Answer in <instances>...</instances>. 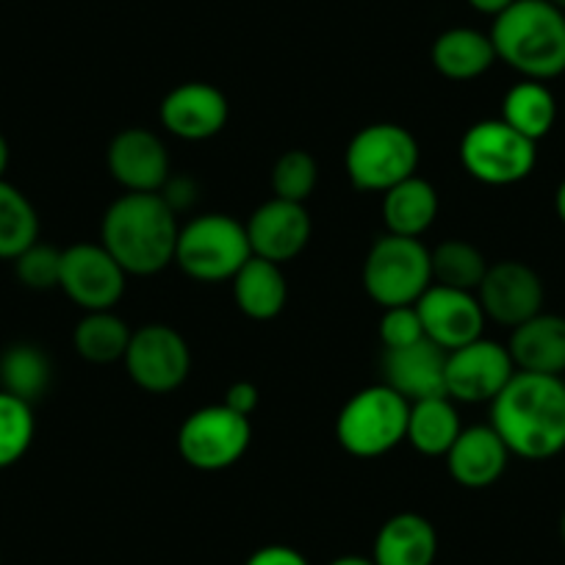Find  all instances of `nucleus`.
Listing matches in <instances>:
<instances>
[{
  "instance_id": "f3484780",
  "label": "nucleus",
  "mask_w": 565,
  "mask_h": 565,
  "mask_svg": "<svg viewBox=\"0 0 565 565\" xmlns=\"http://www.w3.org/2000/svg\"><path fill=\"white\" fill-rule=\"evenodd\" d=\"M159 114L161 125L178 139L205 141L225 128L231 108H227L225 95L216 86L203 84V81H189V84L175 86L161 100Z\"/></svg>"
},
{
  "instance_id": "f03ea898",
  "label": "nucleus",
  "mask_w": 565,
  "mask_h": 565,
  "mask_svg": "<svg viewBox=\"0 0 565 565\" xmlns=\"http://www.w3.org/2000/svg\"><path fill=\"white\" fill-rule=\"evenodd\" d=\"M178 214L159 192H125L103 214L100 244L128 275H156L175 260Z\"/></svg>"
},
{
  "instance_id": "9d476101",
  "label": "nucleus",
  "mask_w": 565,
  "mask_h": 565,
  "mask_svg": "<svg viewBox=\"0 0 565 565\" xmlns=\"http://www.w3.org/2000/svg\"><path fill=\"white\" fill-rule=\"evenodd\" d=\"M128 377L148 394H170L181 388L192 369V352L186 339L170 324H141L130 333L125 352Z\"/></svg>"
},
{
  "instance_id": "ddd939ff",
  "label": "nucleus",
  "mask_w": 565,
  "mask_h": 565,
  "mask_svg": "<svg viewBox=\"0 0 565 565\" xmlns=\"http://www.w3.org/2000/svg\"><path fill=\"white\" fill-rule=\"evenodd\" d=\"M477 300L486 319H493L504 328H519L543 311V280L532 266L521 260H499L488 266L477 289Z\"/></svg>"
},
{
  "instance_id": "c85d7f7f",
  "label": "nucleus",
  "mask_w": 565,
  "mask_h": 565,
  "mask_svg": "<svg viewBox=\"0 0 565 565\" xmlns=\"http://www.w3.org/2000/svg\"><path fill=\"white\" fill-rule=\"evenodd\" d=\"M430 266H433V282L447 286V289H460L477 295L482 277L488 271V260L480 249L463 238H447L430 249Z\"/></svg>"
},
{
  "instance_id": "1a4fd4ad",
  "label": "nucleus",
  "mask_w": 565,
  "mask_h": 565,
  "mask_svg": "<svg viewBox=\"0 0 565 565\" xmlns=\"http://www.w3.org/2000/svg\"><path fill=\"white\" fill-rule=\"evenodd\" d=\"M253 441V424L227 405H209L189 413L178 433V452L192 469L222 471L236 466Z\"/></svg>"
},
{
  "instance_id": "dca6fc26",
  "label": "nucleus",
  "mask_w": 565,
  "mask_h": 565,
  "mask_svg": "<svg viewBox=\"0 0 565 565\" xmlns=\"http://www.w3.org/2000/svg\"><path fill=\"white\" fill-rule=\"evenodd\" d=\"M108 172L125 192H161L170 172L164 141L148 128H125L108 145Z\"/></svg>"
},
{
  "instance_id": "58836bf2",
  "label": "nucleus",
  "mask_w": 565,
  "mask_h": 565,
  "mask_svg": "<svg viewBox=\"0 0 565 565\" xmlns=\"http://www.w3.org/2000/svg\"><path fill=\"white\" fill-rule=\"evenodd\" d=\"M330 565H374V559L361 557V554H344V557H335Z\"/></svg>"
},
{
  "instance_id": "ea45409f",
  "label": "nucleus",
  "mask_w": 565,
  "mask_h": 565,
  "mask_svg": "<svg viewBox=\"0 0 565 565\" xmlns=\"http://www.w3.org/2000/svg\"><path fill=\"white\" fill-rule=\"evenodd\" d=\"M554 211H557L559 222H563V225H565V181L559 183L557 192H554Z\"/></svg>"
},
{
  "instance_id": "aec40b11",
  "label": "nucleus",
  "mask_w": 565,
  "mask_h": 565,
  "mask_svg": "<svg viewBox=\"0 0 565 565\" xmlns=\"http://www.w3.org/2000/svg\"><path fill=\"white\" fill-rule=\"evenodd\" d=\"M519 372L552 374L563 377L565 372V319L554 313H537L524 324L513 328L508 344Z\"/></svg>"
},
{
  "instance_id": "79ce46f5",
  "label": "nucleus",
  "mask_w": 565,
  "mask_h": 565,
  "mask_svg": "<svg viewBox=\"0 0 565 565\" xmlns=\"http://www.w3.org/2000/svg\"><path fill=\"white\" fill-rule=\"evenodd\" d=\"M548 3H552L554 9H559V12L565 14V0H548Z\"/></svg>"
},
{
  "instance_id": "37998d69",
  "label": "nucleus",
  "mask_w": 565,
  "mask_h": 565,
  "mask_svg": "<svg viewBox=\"0 0 565 565\" xmlns=\"http://www.w3.org/2000/svg\"><path fill=\"white\" fill-rule=\"evenodd\" d=\"M559 535H563V543H565V510H563V519H559Z\"/></svg>"
},
{
  "instance_id": "c756f323",
  "label": "nucleus",
  "mask_w": 565,
  "mask_h": 565,
  "mask_svg": "<svg viewBox=\"0 0 565 565\" xmlns=\"http://www.w3.org/2000/svg\"><path fill=\"white\" fill-rule=\"evenodd\" d=\"M34 242H40L36 209L18 186L0 181V260H14Z\"/></svg>"
},
{
  "instance_id": "2f4dec72",
  "label": "nucleus",
  "mask_w": 565,
  "mask_h": 565,
  "mask_svg": "<svg viewBox=\"0 0 565 565\" xmlns=\"http://www.w3.org/2000/svg\"><path fill=\"white\" fill-rule=\"evenodd\" d=\"M319 181V167L308 150H289L271 167V192L289 203H306Z\"/></svg>"
},
{
  "instance_id": "9b49d317",
  "label": "nucleus",
  "mask_w": 565,
  "mask_h": 565,
  "mask_svg": "<svg viewBox=\"0 0 565 565\" xmlns=\"http://www.w3.org/2000/svg\"><path fill=\"white\" fill-rule=\"evenodd\" d=\"M128 271L103 244H73L62 249L58 289L86 311H114L125 295Z\"/></svg>"
},
{
  "instance_id": "b1692460",
  "label": "nucleus",
  "mask_w": 565,
  "mask_h": 565,
  "mask_svg": "<svg viewBox=\"0 0 565 565\" xmlns=\"http://www.w3.org/2000/svg\"><path fill=\"white\" fill-rule=\"evenodd\" d=\"M438 216V192L430 181L411 175L383 194V222L394 236L418 238Z\"/></svg>"
},
{
  "instance_id": "e433bc0d",
  "label": "nucleus",
  "mask_w": 565,
  "mask_h": 565,
  "mask_svg": "<svg viewBox=\"0 0 565 565\" xmlns=\"http://www.w3.org/2000/svg\"><path fill=\"white\" fill-rule=\"evenodd\" d=\"M222 405H227L231 411L242 413V416H253L255 407H258V388H255L253 383H247V380H238V383H233L231 388H227L225 394V402Z\"/></svg>"
},
{
  "instance_id": "423d86ee",
  "label": "nucleus",
  "mask_w": 565,
  "mask_h": 565,
  "mask_svg": "<svg viewBox=\"0 0 565 565\" xmlns=\"http://www.w3.org/2000/svg\"><path fill=\"white\" fill-rule=\"evenodd\" d=\"M418 156L422 150L411 130L396 122H374L352 136L344 167L355 189L385 194L405 178L416 175Z\"/></svg>"
},
{
  "instance_id": "5701e85b",
  "label": "nucleus",
  "mask_w": 565,
  "mask_h": 565,
  "mask_svg": "<svg viewBox=\"0 0 565 565\" xmlns=\"http://www.w3.org/2000/svg\"><path fill=\"white\" fill-rule=\"evenodd\" d=\"M433 67L449 81H475L486 75L497 62V47L491 34H482L477 29H449L438 34L433 42Z\"/></svg>"
},
{
  "instance_id": "393cba45",
  "label": "nucleus",
  "mask_w": 565,
  "mask_h": 565,
  "mask_svg": "<svg viewBox=\"0 0 565 565\" xmlns=\"http://www.w3.org/2000/svg\"><path fill=\"white\" fill-rule=\"evenodd\" d=\"M460 430L463 427H460L458 407L449 396H427V399L411 402L405 441L416 452L427 455V458L447 455Z\"/></svg>"
},
{
  "instance_id": "f8f14e48",
  "label": "nucleus",
  "mask_w": 565,
  "mask_h": 565,
  "mask_svg": "<svg viewBox=\"0 0 565 565\" xmlns=\"http://www.w3.org/2000/svg\"><path fill=\"white\" fill-rule=\"evenodd\" d=\"M515 372L519 369L508 347L491 339H477L447 352V396L466 405L493 402Z\"/></svg>"
},
{
  "instance_id": "7c9ffc66",
  "label": "nucleus",
  "mask_w": 565,
  "mask_h": 565,
  "mask_svg": "<svg viewBox=\"0 0 565 565\" xmlns=\"http://www.w3.org/2000/svg\"><path fill=\"white\" fill-rule=\"evenodd\" d=\"M36 422L31 402L0 391V469L25 458L34 441Z\"/></svg>"
},
{
  "instance_id": "a19ab883",
  "label": "nucleus",
  "mask_w": 565,
  "mask_h": 565,
  "mask_svg": "<svg viewBox=\"0 0 565 565\" xmlns=\"http://www.w3.org/2000/svg\"><path fill=\"white\" fill-rule=\"evenodd\" d=\"M7 167H9V141L7 136L0 134V181L7 175Z\"/></svg>"
},
{
  "instance_id": "473e14b6",
  "label": "nucleus",
  "mask_w": 565,
  "mask_h": 565,
  "mask_svg": "<svg viewBox=\"0 0 565 565\" xmlns=\"http://www.w3.org/2000/svg\"><path fill=\"white\" fill-rule=\"evenodd\" d=\"M14 271H18V280L23 282L25 289H58V280H62V249L34 242L14 258Z\"/></svg>"
},
{
  "instance_id": "72a5a7b5",
  "label": "nucleus",
  "mask_w": 565,
  "mask_h": 565,
  "mask_svg": "<svg viewBox=\"0 0 565 565\" xmlns=\"http://www.w3.org/2000/svg\"><path fill=\"white\" fill-rule=\"evenodd\" d=\"M422 339H427V335H424L416 306L385 308L383 319H380V341H383V350H399V347L416 344Z\"/></svg>"
},
{
  "instance_id": "a211bd4d",
  "label": "nucleus",
  "mask_w": 565,
  "mask_h": 565,
  "mask_svg": "<svg viewBox=\"0 0 565 565\" xmlns=\"http://www.w3.org/2000/svg\"><path fill=\"white\" fill-rule=\"evenodd\" d=\"M383 383L407 402L447 396V350L422 339L383 352Z\"/></svg>"
},
{
  "instance_id": "cd10ccee",
  "label": "nucleus",
  "mask_w": 565,
  "mask_h": 565,
  "mask_svg": "<svg viewBox=\"0 0 565 565\" xmlns=\"http://www.w3.org/2000/svg\"><path fill=\"white\" fill-rule=\"evenodd\" d=\"M130 333L134 330L114 311H86L84 319L75 324L73 347L84 361L114 363L122 361L128 352Z\"/></svg>"
},
{
  "instance_id": "bb28decb",
  "label": "nucleus",
  "mask_w": 565,
  "mask_h": 565,
  "mask_svg": "<svg viewBox=\"0 0 565 565\" xmlns=\"http://www.w3.org/2000/svg\"><path fill=\"white\" fill-rule=\"evenodd\" d=\"M51 372L45 350L29 341H20L0 352V391L20 396L31 405L47 391Z\"/></svg>"
},
{
  "instance_id": "f704fd0d",
  "label": "nucleus",
  "mask_w": 565,
  "mask_h": 565,
  "mask_svg": "<svg viewBox=\"0 0 565 565\" xmlns=\"http://www.w3.org/2000/svg\"><path fill=\"white\" fill-rule=\"evenodd\" d=\"M159 194L175 214H183V211H189L198 203V183L186 175H170Z\"/></svg>"
},
{
  "instance_id": "4c0bfd02",
  "label": "nucleus",
  "mask_w": 565,
  "mask_h": 565,
  "mask_svg": "<svg viewBox=\"0 0 565 565\" xmlns=\"http://www.w3.org/2000/svg\"><path fill=\"white\" fill-rule=\"evenodd\" d=\"M513 3L515 0H469V7L475 9V12L488 14V18H499V14L508 7H513Z\"/></svg>"
},
{
  "instance_id": "4be33fe9",
  "label": "nucleus",
  "mask_w": 565,
  "mask_h": 565,
  "mask_svg": "<svg viewBox=\"0 0 565 565\" xmlns=\"http://www.w3.org/2000/svg\"><path fill=\"white\" fill-rule=\"evenodd\" d=\"M231 282L238 311L255 322H269V319L280 317L286 300H289V282H286L280 264H271L258 255H253Z\"/></svg>"
},
{
  "instance_id": "f257e3e1",
  "label": "nucleus",
  "mask_w": 565,
  "mask_h": 565,
  "mask_svg": "<svg viewBox=\"0 0 565 565\" xmlns=\"http://www.w3.org/2000/svg\"><path fill=\"white\" fill-rule=\"evenodd\" d=\"M491 427L515 458L559 455L565 449V380L515 372L491 402Z\"/></svg>"
},
{
  "instance_id": "4468645a",
  "label": "nucleus",
  "mask_w": 565,
  "mask_h": 565,
  "mask_svg": "<svg viewBox=\"0 0 565 565\" xmlns=\"http://www.w3.org/2000/svg\"><path fill=\"white\" fill-rule=\"evenodd\" d=\"M416 311L422 319L424 335L441 350L452 352L482 339L486 313L471 291L447 289V286L433 282L430 289L418 297Z\"/></svg>"
},
{
  "instance_id": "a878e982",
  "label": "nucleus",
  "mask_w": 565,
  "mask_h": 565,
  "mask_svg": "<svg viewBox=\"0 0 565 565\" xmlns=\"http://www.w3.org/2000/svg\"><path fill=\"white\" fill-rule=\"evenodd\" d=\"M502 119L532 141H541L557 119V100L543 81H521L504 95Z\"/></svg>"
},
{
  "instance_id": "412c9836",
  "label": "nucleus",
  "mask_w": 565,
  "mask_h": 565,
  "mask_svg": "<svg viewBox=\"0 0 565 565\" xmlns=\"http://www.w3.org/2000/svg\"><path fill=\"white\" fill-rule=\"evenodd\" d=\"M438 557V532L418 513H396L374 537V565H433Z\"/></svg>"
},
{
  "instance_id": "2eb2a0df",
  "label": "nucleus",
  "mask_w": 565,
  "mask_h": 565,
  "mask_svg": "<svg viewBox=\"0 0 565 565\" xmlns=\"http://www.w3.org/2000/svg\"><path fill=\"white\" fill-rule=\"evenodd\" d=\"M244 227H247L253 255L280 266L286 260H295L311 242V214L306 203H289L280 198L258 205Z\"/></svg>"
},
{
  "instance_id": "0eeeda50",
  "label": "nucleus",
  "mask_w": 565,
  "mask_h": 565,
  "mask_svg": "<svg viewBox=\"0 0 565 565\" xmlns=\"http://www.w3.org/2000/svg\"><path fill=\"white\" fill-rule=\"evenodd\" d=\"M433 286L430 249L418 238L385 233L363 260V289L377 306H416Z\"/></svg>"
},
{
  "instance_id": "7ed1b4c3",
  "label": "nucleus",
  "mask_w": 565,
  "mask_h": 565,
  "mask_svg": "<svg viewBox=\"0 0 565 565\" xmlns=\"http://www.w3.org/2000/svg\"><path fill=\"white\" fill-rule=\"evenodd\" d=\"M497 58L526 81H552L565 73V14L548 0H515L493 18Z\"/></svg>"
},
{
  "instance_id": "39448f33",
  "label": "nucleus",
  "mask_w": 565,
  "mask_h": 565,
  "mask_svg": "<svg viewBox=\"0 0 565 565\" xmlns=\"http://www.w3.org/2000/svg\"><path fill=\"white\" fill-rule=\"evenodd\" d=\"M253 258L247 227L227 214H203L181 227L175 264L200 282L233 280Z\"/></svg>"
},
{
  "instance_id": "c9c22d12",
  "label": "nucleus",
  "mask_w": 565,
  "mask_h": 565,
  "mask_svg": "<svg viewBox=\"0 0 565 565\" xmlns=\"http://www.w3.org/2000/svg\"><path fill=\"white\" fill-rule=\"evenodd\" d=\"M244 565H311L306 559V554H300L297 548L282 546V543H271V546H260L258 552L249 554V559Z\"/></svg>"
},
{
  "instance_id": "6e6552de",
  "label": "nucleus",
  "mask_w": 565,
  "mask_h": 565,
  "mask_svg": "<svg viewBox=\"0 0 565 565\" xmlns=\"http://www.w3.org/2000/svg\"><path fill=\"white\" fill-rule=\"evenodd\" d=\"M537 141L510 128L502 117L475 122L460 139V161L475 181L486 186H513L532 175Z\"/></svg>"
},
{
  "instance_id": "20e7f679",
  "label": "nucleus",
  "mask_w": 565,
  "mask_h": 565,
  "mask_svg": "<svg viewBox=\"0 0 565 565\" xmlns=\"http://www.w3.org/2000/svg\"><path fill=\"white\" fill-rule=\"evenodd\" d=\"M411 402L391 385H369L347 399L335 418V438L355 458H380L407 436Z\"/></svg>"
},
{
  "instance_id": "6ab92c4d",
  "label": "nucleus",
  "mask_w": 565,
  "mask_h": 565,
  "mask_svg": "<svg viewBox=\"0 0 565 565\" xmlns=\"http://www.w3.org/2000/svg\"><path fill=\"white\" fill-rule=\"evenodd\" d=\"M447 469L452 480L463 488H488L499 482L510 460V449L499 433L488 427H466L449 447Z\"/></svg>"
}]
</instances>
